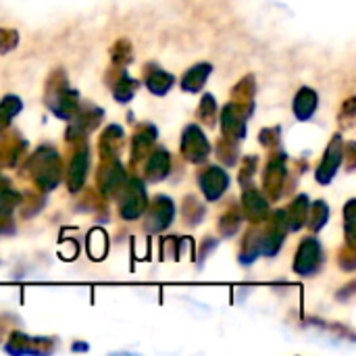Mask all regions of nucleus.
<instances>
[{
	"label": "nucleus",
	"instance_id": "obj_1",
	"mask_svg": "<svg viewBox=\"0 0 356 356\" xmlns=\"http://www.w3.org/2000/svg\"><path fill=\"white\" fill-rule=\"evenodd\" d=\"M33 167L40 186L50 190L58 184V154L52 148H40L33 156Z\"/></svg>",
	"mask_w": 356,
	"mask_h": 356
},
{
	"label": "nucleus",
	"instance_id": "obj_2",
	"mask_svg": "<svg viewBox=\"0 0 356 356\" xmlns=\"http://www.w3.org/2000/svg\"><path fill=\"white\" fill-rule=\"evenodd\" d=\"M209 142L198 125H190L181 140V152L190 163H202L209 156Z\"/></svg>",
	"mask_w": 356,
	"mask_h": 356
},
{
	"label": "nucleus",
	"instance_id": "obj_3",
	"mask_svg": "<svg viewBox=\"0 0 356 356\" xmlns=\"http://www.w3.org/2000/svg\"><path fill=\"white\" fill-rule=\"evenodd\" d=\"M319 265H321V246L315 238H307L298 248L294 269L300 275H311L319 269Z\"/></svg>",
	"mask_w": 356,
	"mask_h": 356
},
{
	"label": "nucleus",
	"instance_id": "obj_4",
	"mask_svg": "<svg viewBox=\"0 0 356 356\" xmlns=\"http://www.w3.org/2000/svg\"><path fill=\"white\" fill-rule=\"evenodd\" d=\"M146 207V194H144V186L140 181H129L127 188L123 190V198H121V215L125 219H138L140 213Z\"/></svg>",
	"mask_w": 356,
	"mask_h": 356
},
{
	"label": "nucleus",
	"instance_id": "obj_5",
	"mask_svg": "<svg viewBox=\"0 0 356 356\" xmlns=\"http://www.w3.org/2000/svg\"><path fill=\"white\" fill-rule=\"evenodd\" d=\"M227 184H229L227 173L219 167H211L200 175V188L209 200H217L225 192Z\"/></svg>",
	"mask_w": 356,
	"mask_h": 356
},
{
	"label": "nucleus",
	"instance_id": "obj_6",
	"mask_svg": "<svg viewBox=\"0 0 356 356\" xmlns=\"http://www.w3.org/2000/svg\"><path fill=\"white\" fill-rule=\"evenodd\" d=\"M340 163H342V140H340V136H336L334 142L330 144L325 156H323V163H321V167H319L317 179H319L321 184L332 181V177L336 175Z\"/></svg>",
	"mask_w": 356,
	"mask_h": 356
},
{
	"label": "nucleus",
	"instance_id": "obj_7",
	"mask_svg": "<svg viewBox=\"0 0 356 356\" xmlns=\"http://www.w3.org/2000/svg\"><path fill=\"white\" fill-rule=\"evenodd\" d=\"M173 213H175L173 202H171L167 196H159V198L154 200V207L150 209V217H148L146 227H148L150 232H161V229H165V227L171 223Z\"/></svg>",
	"mask_w": 356,
	"mask_h": 356
},
{
	"label": "nucleus",
	"instance_id": "obj_8",
	"mask_svg": "<svg viewBox=\"0 0 356 356\" xmlns=\"http://www.w3.org/2000/svg\"><path fill=\"white\" fill-rule=\"evenodd\" d=\"M317 108V94L311 88H302L294 100V113L300 121H307Z\"/></svg>",
	"mask_w": 356,
	"mask_h": 356
},
{
	"label": "nucleus",
	"instance_id": "obj_9",
	"mask_svg": "<svg viewBox=\"0 0 356 356\" xmlns=\"http://www.w3.org/2000/svg\"><path fill=\"white\" fill-rule=\"evenodd\" d=\"M86 171H88V152L81 150L73 156L71 161V169H69V188L71 192H77L86 179Z\"/></svg>",
	"mask_w": 356,
	"mask_h": 356
},
{
	"label": "nucleus",
	"instance_id": "obj_10",
	"mask_svg": "<svg viewBox=\"0 0 356 356\" xmlns=\"http://www.w3.org/2000/svg\"><path fill=\"white\" fill-rule=\"evenodd\" d=\"M209 71H211V65H196V67H192V69L186 73V77H184V81H181V88H184L186 92H198V90L202 88V83L207 81Z\"/></svg>",
	"mask_w": 356,
	"mask_h": 356
},
{
	"label": "nucleus",
	"instance_id": "obj_11",
	"mask_svg": "<svg viewBox=\"0 0 356 356\" xmlns=\"http://www.w3.org/2000/svg\"><path fill=\"white\" fill-rule=\"evenodd\" d=\"M307 211H309V198L307 196H298L292 202V207H290V213H288V219H286V227L298 229L307 221Z\"/></svg>",
	"mask_w": 356,
	"mask_h": 356
},
{
	"label": "nucleus",
	"instance_id": "obj_12",
	"mask_svg": "<svg viewBox=\"0 0 356 356\" xmlns=\"http://www.w3.org/2000/svg\"><path fill=\"white\" fill-rule=\"evenodd\" d=\"M167 173H169V154L161 150V152L152 154V159H150V165H148V179H150V181H161Z\"/></svg>",
	"mask_w": 356,
	"mask_h": 356
},
{
	"label": "nucleus",
	"instance_id": "obj_13",
	"mask_svg": "<svg viewBox=\"0 0 356 356\" xmlns=\"http://www.w3.org/2000/svg\"><path fill=\"white\" fill-rule=\"evenodd\" d=\"M146 86H148V88H150V92H154V94H165V92L173 86V77H171L169 73H165V71L156 69L154 73H150V75H148Z\"/></svg>",
	"mask_w": 356,
	"mask_h": 356
},
{
	"label": "nucleus",
	"instance_id": "obj_14",
	"mask_svg": "<svg viewBox=\"0 0 356 356\" xmlns=\"http://www.w3.org/2000/svg\"><path fill=\"white\" fill-rule=\"evenodd\" d=\"M244 207H246V211H248V215H250L252 219L261 217V215L267 211V202H265L263 196H261L259 192H254V190L244 192Z\"/></svg>",
	"mask_w": 356,
	"mask_h": 356
},
{
	"label": "nucleus",
	"instance_id": "obj_15",
	"mask_svg": "<svg viewBox=\"0 0 356 356\" xmlns=\"http://www.w3.org/2000/svg\"><path fill=\"white\" fill-rule=\"evenodd\" d=\"M21 111V100L15 98V96H6L2 102H0V131L10 123V119Z\"/></svg>",
	"mask_w": 356,
	"mask_h": 356
},
{
	"label": "nucleus",
	"instance_id": "obj_16",
	"mask_svg": "<svg viewBox=\"0 0 356 356\" xmlns=\"http://www.w3.org/2000/svg\"><path fill=\"white\" fill-rule=\"evenodd\" d=\"M325 221H327V204H325V202H317L315 209H313L311 227H313V229H319L321 225H325Z\"/></svg>",
	"mask_w": 356,
	"mask_h": 356
}]
</instances>
